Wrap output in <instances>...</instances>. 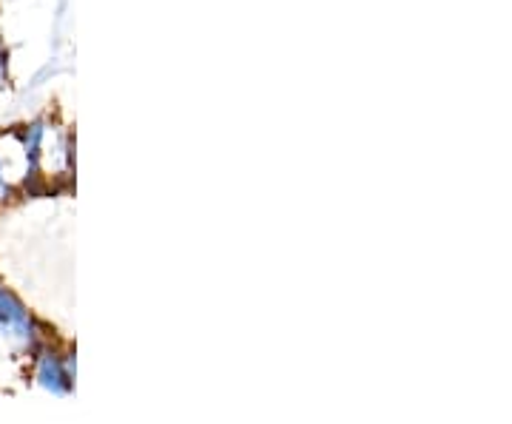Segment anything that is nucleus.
<instances>
[{
	"instance_id": "f257e3e1",
	"label": "nucleus",
	"mask_w": 512,
	"mask_h": 424,
	"mask_svg": "<svg viewBox=\"0 0 512 424\" xmlns=\"http://www.w3.org/2000/svg\"><path fill=\"white\" fill-rule=\"evenodd\" d=\"M0 342L23 356H32L49 342L43 322L6 282H0Z\"/></svg>"
},
{
	"instance_id": "f03ea898",
	"label": "nucleus",
	"mask_w": 512,
	"mask_h": 424,
	"mask_svg": "<svg viewBox=\"0 0 512 424\" xmlns=\"http://www.w3.org/2000/svg\"><path fill=\"white\" fill-rule=\"evenodd\" d=\"M74 376H77V365H74V351L60 348V345H40L32 353V382L43 393L66 399L74 393Z\"/></svg>"
},
{
	"instance_id": "7ed1b4c3",
	"label": "nucleus",
	"mask_w": 512,
	"mask_h": 424,
	"mask_svg": "<svg viewBox=\"0 0 512 424\" xmlns=\"http://www.w3.org/2000/svg\"><path fill=\"white\" fill-rule=\"evenodd\" d=\"M12 191V183H9V174H6V166H3V157H0V203L9 197Z\"/></svg>"
},
{
	"instance_id": "20e7f679",
	"label": "nucleus",
	"mask_w": 512,
	"mask_h": 424,
	"mask_svg": "<svg viewBox=\"0 0 512 424\" xmlns=\"http://www.w3.org/2000/svg\"><path fill=\"white\" fill-rule=\"evenodd\" d=\"M0 77H3V60H0Z\"/></svg>"
}]
</instances>
